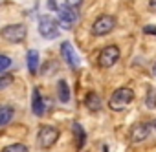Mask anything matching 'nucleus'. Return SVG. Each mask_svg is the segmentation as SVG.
Listing matches in <instances>:
<instances>
[{
	"mask_svg": "<svg viewBox=\"0 0 156 152\" xmlns=\"http://www.w3.org/2000/svg\"><path fill=\"white\" fill-rule=\"evenodd\" d=\"M154 130H156V121L140 123V125H136L134 130H132V141H134V143H141V141H145Z\"/></svg>",
	"mask_w": 156,
	"mask_h": 152,
	"instance_id": "obj_8",
	"label": "nucleus"
},
{
	"mask_svg": "<svg viewBox=\"0 0 156 152\" xmlns=\"http://www.w3.org/2000/svg\"><path fill=\"white\" fill-rule=\"evenodd\" d=\"M13 81H15V79H13V75H9V73L0 75V88H8Z\"/></svg>",
	"mask_w": 156,
	"mask_h": 152,
	"instance_id": "obj_17",
	"label": "nucleus"
},
{
	"mask_svg": "<svg viewBox=\"0 0 156 152\" xmlns=\"http://www.w3.org/2000/svg\"><path fill=\"white\" fill-rule=\"evenodd\" d=\"M85 105L90 108V112H99L101 110V97L96 94V92H90L88 95H87V99H85Z\"/></svg>",
	"mask_w": 156,
	"mask_h": 152,
	"instance_id": "obj_11",
	"label": "nucleus"
},
{
	"mask_svg": "<svg viewBox=\"0 0 156 152\" xmlns=\"http://www.w3.org/2000/svg\"><path fill=\"white\" fill-rule=\"evenodd\" d=\"M143 31H145V33H151V35H156V28H154V26H147Z\"/></svg>",
	"mask_w": 156,
	"mask_h": 152,
	"instance_id": "obj_20",
	"label": "nucleus"
},
{
	"mask_svg": "<svg viewBox=\"0 0 156 152\" xmlns=\"http://www.w3.org/2000/svg\"><path fill=\"white\" fill-rule=\"evenodd\" d=\"M118 60H119V48L118 46H107V48H103L101 53H99V57H98L99 68H112Z\"/></svg>",
	"mask_w": 156,
	"mask_h": 152,
	"instance_id": "obj_6",
	"label": "nucleus"
},
{
	"mask_svg": "<svg viewBox=\"0 0 156 152\" xmlns=\"http://www.w3.org/2000/svg\"><path fill=\"white\" fill-rule=\"evenodd\" d=\"M73 136H75V141H77V148H83V145L87 141V134H85V130L79 123H73Z\"/></svg>",
	"mask_w": 156,
	"mask_h": 152,
	"instance_id": "obj_13",
	"label": "nucleus"
},
{
	"mask_svg": "<svg viewBox=\"0 0 156 152\" xmlns=\"http://www.w3.org/2000/svg\"><path fill=\"white\" fill-rule=\"evenodd\" d=\"M57 94H59V101L61 103H68L70 101V88H68V83L66 81H59Z\"/></svg>",
	"mask_w": 156,
	"mask_h": 152,
	"instance_id": "obj_14",
	"label": "nucleus"
},
{
	"mask_svg": "<svg viewBox=\"0 0 156 152\" xmlns=\"http://www.w3.org/2000/svg\"><path fill=\"white\" fill-rule=\"evenodd\" d=\"M132 99H134V92H132L130 88H118V90L110 95L108 106H110V110L119 112V110L127 108V106L132 103Z\"/></svg>",
	"mask_w": 156,
	"mask_h": 152,
	"instance_id": "obj_1",
	"label": "nucleus"
},
{
	"mask_svg": "<svg viewBox=\"0 0 156 152\" xmlns=\"http://www.w3.org/2000/svg\"><path fill=\"white\" fill-rule=\"evenodd\" d=\"M31 110H33V114H35L37 117L44 116V112H46V103H44V99H42V95H41L39 88H33V97H31Z\"/></svg>",
	"mask_w": 156,
	"mask_h": 152,
	"instance_id": "obj_10",
	"label": "nucleus"
},
{
	"mask_svg": "<svg viewBox=\"0 0 156 152\" xmlns=\"http://www.w3.org/2000/svg\"><path fill=\"white\" fill-rule=\"evenodd\" d=\"M83 4V0H66V6H70V8H79Z\"/></svg>",
	"mask_w": 156,
	"mask_h": 152,
	"instance_id": "obj_19",
	"label": "nucleus"
},
{
	"mask_svg": "<svg viewBox=\"0 0 156 152\" xmlns=\"http://www.w3.org/2000/svg\"><path fill=\"white\" fill-rule=\"evenodd\" d=\"M61 53H62V59L68 62V66L72 70H75L77 66H79V57H77V53H75V50L72 48L70 42H62L61 44Z\"/></svg>",
	"mask_w": 156,
	"mask_h": 152,
	"instance_id": "obj_9",
	"label": "nucleus"
},
{
	"mask_svg": "<svg viewBox=\"0 0 156 152\" xmlns=\"http://www.w3.org/2000/svg\"><path fill=\"white\" fill-rule=\"evenodd\" d=\"M149 4H151V8H152V9L156 11V0H151V2H149Z\"/></svg>",
	"mask_w": 156,
	"mask_h": 152,
	"instance_id": "obj_22",
	"label": "nucleus"
},
{
	"mask_svg": "<svg viewBox=\"0 0 156 152\" xmlns=\"http://www.w3.org/2000/svg\"><path fill=\"white\" fill-rule=\"evenodd\" d=\"M9 66H11V59H9L8 55H2V53H0V73L6 71Z\"/></svg>",
	"mask_w": 156,
	"mask_h": 152,
	"instance_id": "obj_18",
	"label": "nucleus"
},
{
	"mask_svg": "<svg viewBox=\"0 0 156 152\" xmlns=\"http://www.w3.org/2000/svg\"><path fill=\"white\" fill-rule=\"evenodd\" d=\"M26 60H28V70H30V73H37V70H39V51H37V50H30Z\"/></svg>",
	"mask_w": 156,
	"mask_h": 152,
	"instance_id": "obj_12",
	"label": "nucleus"
},
{
	"mask_svg": "<svg viewBox=\"0 0 156 152\" xmlns=\"http://www.w3.org/2000/svg\"><path fill=\"white\" fill-rule=\"evenodd\" d=\"M39 33L44 37V39H57V35H59V24L51 19V17H46V15H42L41 19H39Z\"/></svg>",
	"mask_w": 156,
	"mask_h": 152,
	"instance_id": "obj_7",
	"label": "nucleus"
},
{
	"mask_svg": "<svg viewBox=\"0 0 156 152\" xmlns=\"http://www.w3.org/2000/svg\"><path fill=\"white\" fill-rule=\"evenodd\" d=\"M48 2H50V8H51L53 11H57V6H55V0H48Z\"/></svg>",
	"mask_w": 156,
	"mask_h": 152,
	"instance_id": "obj_21",
	"label": "nucleus"
},
{
	"mask_svg": "<svg viewBox=\"0 0 156 152\" xmlns=\"http://www.w3.org/2000/svg\"><path fill=\"white\" fill-rule=\"evenodd\" d=\"M152 71H154V75H156V62H154V66H152Z\"/></svg>",
	"mask_w": 156,
	"mask_h": 152,
	"instance_id": "obj_23",
	"label": "nucleus"
},
{
	"mask_svg": "<svg viewBox=\"0 0 156 152\" xmlns=\"http://www.w3.org/2000/svg\"><path fill=\"white\" fill-rule=\"evenodd\" d=\"M13 114H15L13 106H2L0 108V126H6L13 119Z\"/></svg>",
	"mask_w": 156,
	"mask_h": 152,
	"instance_id": "obj_15",
	"label": "nucleus"
},
{
	"mask_svg": "<svg viewBox=\"0 0 156 152\" xmlns=\"http://www.w3.org/2000/svg\"><path fill=\"white\" fill-rule=\"evenodd\" d=\"M59 128H55V126H50V125H46V126H41V130H39V134H37V143H39V147L41 148H51L55 143H57V139H59Z\"/></svg>",
	"mask_w": 156,
	"mask_h": 152,
	"instance_id": "obj_2",
	"label": "nucleus"
},
{
	"mask_svg": "<svg viewBox=\"0 0 156 152\" xmlns=\"http://www.w3.org/2000/svg\"><path fill=\"white\" fill-rule=\"evenodd\" d=\"M2 152H30V148L24 143H13V145H8L6 148H2Z\"/></svg>",
	"mask_w": 156,
	"mask_h": 152,
	"instance_id": "obj_16",
	"label": "nucleus"
},
{
	"mask_svg": "<svg viewBox=\"0 0 156 152\" xmlns=\"http://www.w3.org/2000/svg\"><path fill=\"white\" fill-rule=\"evenodd\" d=\"M57 22L61 24L62 29H72L73 24L77 22V13H75V8H70V6H61L57 8Z\"/></svg>",
	"mask_w": 156,
	"mask_h": 152,
	"instance_id": "obj_4",
	"label": "nucleus"
},
{
	"mask_svg": "<svg viewBox=\"0 0 156 152\" xmlns=\"http://www.w3.org/2000/svg\"><path fill=\"white\" fill-rule=\"evenodd\" d=\"M116 28V19L112 15H101L99 19H96V22L92 24V33L96 37H105L110 31H114Z\"/></svg>",
	"mask_w": 156,
	"mask_h": 152,
	"instance_id": "obj_3",
	"label": "nucleus"
},
{
	"mask_svg": "<svg viewBox=\"0 0 156 152\" xmlns=\"http://www.w3.org/2000/svg\"><path fill=\"white\" fill-rule=\"evenodd\" d=\"M26 33H28V29H26L24 24H9L0 31V35L8 42H22L26 39Z\"/></svg>",
	"mask_w": 156,
	"mask_h": 152,
	"instance_id": "obj_5",
	"label": "nucleus"
}]
</instances>
